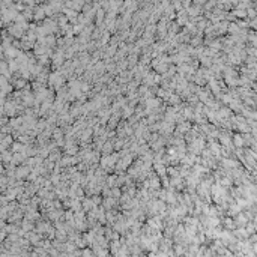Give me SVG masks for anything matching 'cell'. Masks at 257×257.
Returning <instances> with one entry per match:
<instances>
[{
	"label": "cell",
	"instance_id": "obj_1",
	"mask_svg": "<svg viewBox=\"0 0 257 257\" xmlns=\"http://www.w3.org/2000/svg\"><path fill=\"white\" fill-rule=\"evenodd\" d=\"M117 158H119V155H117V154H113V155H104V157L101 158V167H102L104 170L111 172V170L114 169V164H116Z\"/></svg>",
	"mask_w": 257,
	"mask_h": 257
},
{
	"label": "cell",
	"instance_id": "obj_2",
	"mask_svg": "<svg viewBox=\"0 0 257 257\" xmlns=\"http://www.w3.org/2000/svg\"><path fill=\"white\" fill-rule=\"evenodd\" d=\"M63 81H65V77H63V74H60V72H53V74L50 75V84L54 86V87L59 89V90H60V87L63 86Z\"/></svg>",
	"mask_w": 257,
	"mask_h": 257
},
{
	"label": "cell",
	"instance_id": "obj_3",
	"mask_svg": "<svg viewBox=\"0 0 257 257\" xmlns=\"http://www.w3.org/2000/svg\"><path fill=\"white\" fill-rule=\"evenodd\" d=\"M203 143H205V140H203L202 137H200V139H196V140L191 143V146H190L191 154H197V152L203 151Z\"/></svg>",
	"mask_w": 257,
	"mask_h": 257
},
{
	"label": "cell",
	"instance_id": "obj_4",
	"mask_svg": "<svg viewBox=\"0 0 257 257\" xmlns=\"http://www.w3.org/2000/svg\"><path fill=\"white\" fill-rule=\"evenodd\" d=\"M30 167H27V166H24V167H18L17 169V172H15V178L17 179H23V178H29L30 176Z\"/></svg>",
	"mask_w": 257,
	"mask_h": 257
},
{
	"label": "cell",
	"instance_id": "obj_5",
	"mask_svg": "<svg viewBox=\"0 0 257 257\" xmlns=\"http://www.w3.org/2000/svg\"><path fill=\"white\" fill-rule=\"evenodd\" d=\"M155 173H157V176H160V178H166V173H167V169H166V166L164 164H155Z\"/></svg>",
	"mask_w": 257,
	"mask_h": 257
},
{
	"label": "cell",
	"instance_id": "obj_6",
	"mask_svg": "<svg viewBox=\"0 0 257 257\" xmlns=\"http://www.w3.org/2000/svg\"><path fill=\"white\" fill-rule=\"evenodd\" d=\"M66 8L74 9V11H80V9L84 8V3H83V2H68V3H66Z\"/></svg>",
	"mask_w": 257,
	"mask_h": 257
},
{
	"label": "cell",
	"instance_id": "obj_7",
	"mask_svg": "<svg viewBox=\"0 0 257 257\" xmlns=\"http://www.w3.org/2000/svg\"><path fill=\"white\" fill-rule=\"evenodd\" d=\"M83 208H84V212L86 211H93L95 209V203H93V200H90V199H84V202H83Z\"/></svg>",
	"mask_w": 257,
	"mask_h": 257
},
{
	"label": "cell",
	"instance_id": "obj_8",
	"mask_svg": "<svg viewBox=\"0 0 257 257\" xmlns=\"http://www.w3.org/2000/svg\"><path fill=\"white\" fill-rule=\"evenodd\" d=\"M90 136H92V130H90V128H86V130H83V133H81L80 140H81V142H87Z\"/></svg>",
	"mask_w": 257,
	"mask_h": 257
},
{
	"label": "cell",
	"instance_id": "obj_9",
	"mask_svg": "<svg viewBox=\"0 0 257 257\" xmlns=\"http://www.w3.org/2000/svg\"><path fill=\"white\" fill-rule=\"evenodd\" d=\"M44 15H47V14H45V9H44V6H42V8H36V11H35V15H33V17H35V20H41Z\"/></svg>",
	"mask_w": 257,
	"mask_h": 257
},
{
	"label": "cell",
	"instance_id": "obj_10",
	"mask_svg": "<svg viewBox=\"0 0 257 257\" xmlns=\"http://www.w3.org/2000/svg\"><path fill=\"white\" fill-rule=\"evenodd\" d=\"M111 151H113V142H105V145L102 146V152H104V155H108Z\"/></svg>",
	"mask_w": 257,
	"mask_h": 257
},
{
	"label": "cell",
	"instance_id": "obj_11",
	"mask_svg": "<svg viewBox=\"0 0 257 257\" xmlns=\"http://www.w3.org/2000/svg\"><path fill=\"white\" fill-rule=\"evenodd\" d=\"M114 203H116V200L111 199V197H108V199L104 200V205H105V208H108V209H111V208L114 206Z\"/></svg>",
	"mask_w": 257,
	"mask_h": 257
},
{
	"label": "cell",
	"instance_id": "obj_12",
	"mask_svg": "<svg viewBox=\"0 0 257 257\" xmlns=\"http://www.w3.org/2000/svg\"><path fill=\"white\" fill-rule=\"evenodd\" d=\"M133 113H134V108H133L131 105H126V107H125V111H123V116H125V117H130Z\"/></svg>",
	"mask_w": 257,
	"mask_h": 257
},
{
	"label": "cell",
	"instance_id": "obj_13",
	"mask_svg": "<svg viewBox=\"0 0 257 257\" xmlns=\"http://www.w3.org/2000/svg\"><path fill=\"white\" fill-rule=\"evenodd\" d=\"M2 74H3V77L9 78V69L6 66V62H2Z\"/></svg>",
	"mask_w": 257,
	"mask_h": 257
},
{
	"label": "cell",
	"instance_id": "obj_14",
	"mask_svg": "<svg viewBox=\"0 0 257 257\" xmlns=\"http://www.w3.org/2000/svg\"><path fill=\"white\" fill-rule=\"evenodd\" d=\"M9 143H12V137H5V139H3V143H2L3 151H6V148L9 146Z\"/></svg>",
	"mask_w": 257,
	"mask_h": 257
},
{
	"label": "cell",
	"instance_id": "obj_15",
	"mask_svg": "<svg viewBox=\"0 0 257 257\" xmlns=\"http://www.w3.org/2000/svg\"><path fill=\"white\" fill-rule=\"evenodd\" d=\"M14 84H15V87H17V89H23V87L26 86V80H15V81H14Z\"/></svg>",
	"mask_w": 257,
	"mask_h": 257
},
{
	"label": "cell",
	"instance_id": "obj_16",
	"mask_svg": "<svg viewBox=\"0 0 257 257\" xmlns=\"http://www.w3.org/2000/svg\"><path fill=\"white\" fill-rule=\"evenodd\" d=\"M181 101V96H178V95H172V98L169 99V102L170 104H175V107H176V104Z\"/></svg>",
	"mask_w": 257,
	"mask_h": 257
},
{
	"label": "cell",
	"instance_id": "obj_17",
	"mask_svg": "<svg viewBox=\"0 0 257 257\" xmlns=\"http://www.w3.org/2000/svg\"><path fill=\"white\" fill-rule=\"evenodd\" d=\"M211 87H212V90H214L215 93H218V92H220V87L217 86V83H215V81H211Z\"/></svg>",
	"mask_w": 257,
	"mask_h": 257
},
{
	"label": "cell",
	"instance_id": "obj_18",
	"mask_svg": "<svg viewBox=\"0 0 257 257\" xmlns=\"http://www.w3.org/2000/svg\"><path fill=\"white\" fill-rule=\"evenodd\" d=\"M111 194H113L114 197H120V190H119V188H113V190H111Z\"/></svg>",
	"mask_w": 257,
	"mask_h": 257
}]
</instances>
